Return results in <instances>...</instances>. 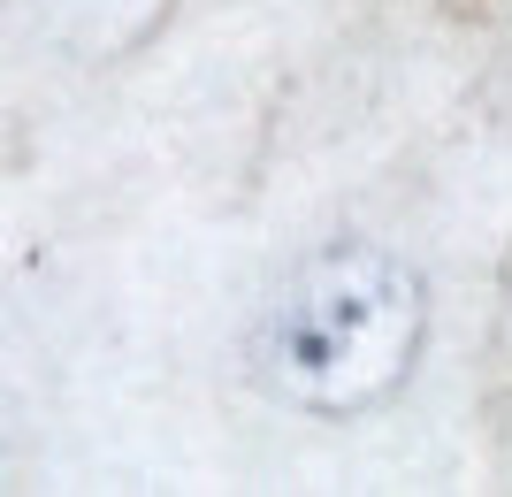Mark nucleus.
Here are the masks:
<instances>
[{"label":"nucleus","mask_w":512,"mask_h":497,"mask_svg":"<svg viewBox=\"0 0 512 497\" xmlns=\"http://www.w3.org/2000/svg\"><path fill=\"white\" fill-rule=\"evenodd\" d=\"M428 337V276L375 238H329L268 283L253 383L306 421H360L406 390Z\"/></svg>","instance_id":"obj_1"},{"label":"nucleus","mask_w":512,"mask_h":497,"mask_svg":"<svg viewBox=\"0 0 512 497\" xmlns=\"http://www.w3.org/2000/svg\"><path fill=\"white\" fill-rule=\"evenodd\" d=\"M62 8H77V16L62 23V39L77 46V54H92V62L130 54V46L146 39V31H161V16H169V0H62Z\"/></svg>","instance_id":"obj_2"}]
</instances>
